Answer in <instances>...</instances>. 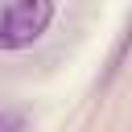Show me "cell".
<instances>
[{
    "instance_id": "6da1fadb",
    "label": "cell",
    "mask_w": 132,
    "mask_h": 132,
    "mask_svg": "<svg viewBox=\"0 0 132 132\" xmlns=\"http://www.w3.org/2000/svg\"><path fill=\"white\" fill-rule=\"evenodd\" d=\"M58 0H0V50H25L33 45L50 21H54Z\"/></svg>"
},
{
    "instance_id": "7a4b0ae2",
    "label": "cell",
    "mask_w": 132,
    "mask_h": 132,
    "mask_svg": "<svg viewBox=\"0 0 132 132\" xmlns=\"http://www.w3.org/2000/svg\"><path fill=\"white\" fill-rule=\"evenodd\" d=\"M21 128H25V120L16 111H0V132H21Z\"/></svg>"
}]
</instances>
